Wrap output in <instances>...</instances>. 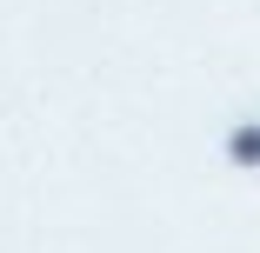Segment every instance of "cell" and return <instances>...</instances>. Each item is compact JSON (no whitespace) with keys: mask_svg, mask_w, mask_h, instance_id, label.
Wrapping results in <instances>:
<instances>
[{"mask_svg":"<svg viewBox=\"0 0 260 253\" xmlns=\"http://www.w3.org/2000/svg\"><path fill=\"white\" fill-rule=\"evenodd\" d=\"M227 160L234 167H260V120H240L227 133Z\"/></svg>","mask_w":260,"mask_h":253,"instance_id":"cell-1","label":"cell"}]
</instances>
